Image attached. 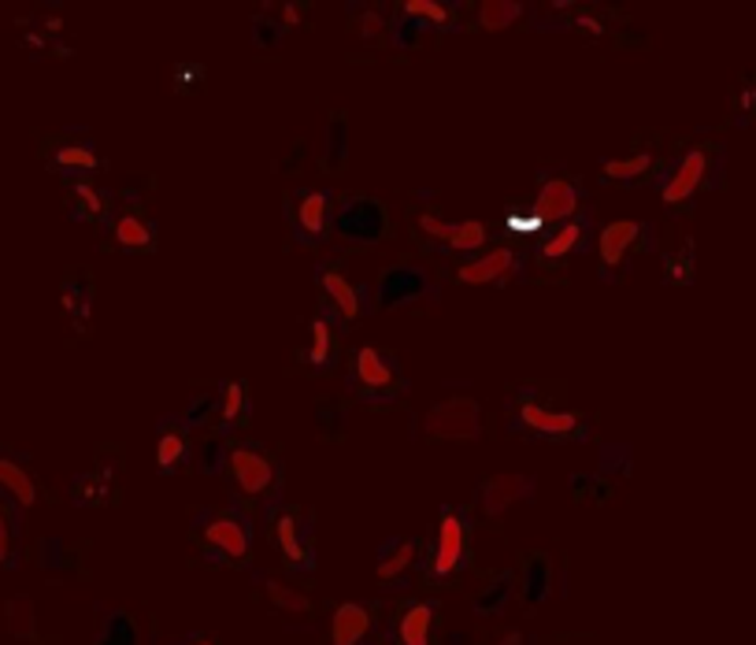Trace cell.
<instances>
[{"label":"cell","mask_w":756,"mask_h":645,"mask_svg":"<svg viewBox=\"0 0 756 645\" xmlns=\"http://www.w3.org/2000/svg\"><path fill=\"white\" fill-rule=\"evenodd\" d=\"M227 478L234 486V501L253 515L260 512L264 520L282 504L285 490V467L282 460L260 441H230L227 457Z\"/></svg>","instance_id":"obj_1"},{"label":"cell","mask_w":756,"mask_h":645,"mask_svg":"<svg viewBox=\"0 0 756 645\" xmlns=\"http://www.w3.org/2000/svg\"><path fill=\"white\" fill-rule=\"evenodd\" d=\"M509 430L520 438L571 446V441L594 438V419L575 409H552L534 386H520L509 398Z\"/></svg>","instance_id":"obj_2"},{"label":"cell","mask_w":756,"mask_h":645,"mask_svg":"<svg viewBox=\"0 0 756 645\" xmlns=\"http://www.w3.org/2000/svg\"><path fill=\"white\" fill-rule=\"evenodd\" d=\"M723 160H727V153L719 142L690 145V149L679 153L668 168H660V174H657L660 200L671 211H679V208H686L697 193L723 186Z\"/></svg>","instance_id":"obj_3"},{"label":"cell","mask_w":756,"mask_h":645,"mask_svg":"<svg viewBox=\"0 0 756 645\" xmlns=\"http://www.w3.org/2000/svg\"><path fill=\"white\" fill-rule=\"evenodd\" d=\"M193 538L200 541L208 564L245 568L253 557V515L237 501L227 509H200L193 520Z\"/></svg>","instance_id":"obj_4"},{"label":"cell","mask_w":756,"mask_h":645,"mask_svg":"<svg viewBox=\"0 0 756 645\" xmlns=\"http://www.w3.org/2000/svg\"><path fill=\"white\" fill-rule=\"evenodd\" d=\"M472 512L464 504H446L438 512V527L423 552V579L427 583H453V579L472 564Z\"/></svg>","instance_id":"obj_5"},{"label":"cell","mask_w":756,"mask_h":645,"mask_svg":"<svg viewBox=\"0 0 756 645\" xmlns=\"http://www.w3.org/2000/svg\"><path fill=\"white\" fill-rule=\"evenodd\" d=\"M345 386L359 404H382V409H390V404H398L409 393V375L401 372V361L393 353L375 345H359L353 361H349Z\"/></svg>","instance_id":"obj_6"},{"label":"cell","mask_w":756,"mask_h":645,"mask_svg":"<svg viewBox=\"0 0 756 645\" xmlns=\"http://www.w3.org/2000/svg\"><path fill=\"white\" fill-rule=\"evenodd\" d=\"M334 234L345 245H378L393 238V216L386 200L345 193V197L334 200Z\"/></svg>","instance_id":"obj_7"},{"label":"cell","mask_w":756,"mask_h":645,"mask_svg":"<svg viewBox=\"0 0 756 645\" xmlns=\"http://www.w3.org/2000/svg\"><path fill=\"white\" fill-rule=\"evenodd\" d=\"M316 282L322 290V316L334 319L338 330L356 327L359 319H367L375 312V293L371 285L349 282V275L341 271V264H316Z\"/></svg>","instance_id":"obj_8"},{"label":"cell","mask_w":756,"mask_h":645,"mask_svg":"<svg viewBox=\"0 0 756 645\" xmlns=\"http://www.w3.org/2000/svg\"><path fill=\"white\" fill-rule=\"evenodd\" d=\"M334 190H293L285 193L282 211L301 245H327L334 234Z\"/></svg>","instance_id":"obj_9"},{"label":"cell","mask_w":756,"mask_h":645,"mask_svg":"<svg viewBox=\"0 0 756 645\" xmlns=\"http://www.w3.org/2000/svg\"><path fill=\"white\" fill-rule=\"evenodd\" d=\"M653 245H657L653 223H645V219H615V223H608L597 234V275L605 282H615L631 267V256L638 248H653Z\"/></svg>","instance_id":"obj_10"},{"label":"cell","mask_w":756,"mask_h":645,"mask_svg":"<svg viewBox=\"0 0 756 645\" xmlns=\"http://www.w3.org/2000/svg\"><path fill=\"white\" fill-rule=\"evenodd\" d=\"M271 538L282 552V564L297 575H308L316 568V531H312V515L297 509V504H279L271 515Z\"/></svg>","instance_id":"obj_11"},{"label":"cell","mask_w":756,"mask_h":645,"mask_svg":"<svg viewBox=\"0 0 756 645\" xmlns=\"http://www.w3.org/2000/svg\"><path fill=\"white\" fill-rule=\"evenodd\" d=\"M375 308H409L438 301V282L423 264H390L371 285Z\"/></svg>","instance_id":"obj_12"},{"label":"cell","mask_w":756,"mask_h":645,"mask_svg":"<svg viewBox=\"0 0 756 645\" xmlns=\"http://www.w3.org/2000/svg\"><path fill=\"white\" fill-rule=\"evenodd\" d=\"M423 438L430 441H478L483 438V409L475 398H446L423 416Z\"/></svg>","instance_id":"obj_13"},{"label":"cell","mask_w":756,"mask_h":645,"mask_svg":"<svg viewBox=\"0 0 756 645\" xmlns=\"http://www.w3.org/2000/svg\"><path fill=\"white\" fill-rule=\"evenodd\" d=\"M523 275V256L512 238H497L490 253H478L456 267V282L464 285H504Z\"/></svg>","instance_id":"obj_14"},{"label":"cell","mask_w":756,"mask_h":645,"mask_svg":"<svg viewBox=\"0 0 756 645\" xmlns=\"http://www.w3.org/2000/svg\"><path fill=\"white\" fill-rule=\"evenodd\" d=\"M534 205L541 211V223H552V219H575L583 216V205H586V190L578 186L575 179L568 174H552V171H541L538 174V193H534Z\"/></svg>","instance_id":"obj_15"},{"label":"cell","mask_w":756,"mask_h":645,"mask_svg":"<svg viewBox=\"0 0 756 645\" xmlns=\"http://www.w3.org/2000/svg\"><path fill=\"white\" fill-rule=\"evenodd\" d=\"M534 486H538V478H534V475H515V472L483 478V483H478V504H483V515L501 520L512 504L534 501Z\"/></svg>","instance_id":"obj_16"},{"label":"cell","mask_w":756,"mask_h":645,"mask_svg":"<svg viewBox=\"0 0 756 645\" xmlns=\"http://www.w3.org/2000/svg\"><path fill=\"white\" fill-rule=\"evenodd\" d=\"M105 227H108V245L119 248V253H153L156 242H160V227L142 208L115 211Z\"/></svg>","instance_id":"obj_17"},{"label":"cell","mask_w":756,"mask_h":645,"mask_svg":"<svg viewBox=\"0 0 756 645\" xmlns=\"http://www.w3.org/2000/svg\"><path fill=\"white\" fill-rule=\"evenodd\" d=\"M193 457L190 427L182 416H168L156 423V472L160 475H179Z\"/></svg>","instance_id":"obj_18"},{"label":"cell","mask_w":756,"mask_h":645,"mask_svg":"<svg viewBox=\"0 0 756 645\" xmlns=\"http://www.w3.org/2000/svg\"><path fill=\"white\" fill-rule=\"evenodd\" d=\"M341 361V330L334 327V319L312 316L308 322V345L301 349V364H308L316 375H330Z\"/></svg>","instance_id":"obj_19"},{"label":"cell","mask_w":756,"mask_h":645,"mask_svg":"<svg viewBox=\"0 0 756 645\" xmlns=\"http://www.w3.org/2000/svg\"><path fill=\"white\" fill-rule=\"evenodd\" d=\"M378 605L367 601H341L330 616V645H367L375 631Z\"/></svg>","instance_id":"obj_20"},{"label":"cell","mask_w":756,"mask_h":645,"mask_svg":"<svg viewBox=\"0 0 756 645\" xmlns=\"http://www.w3.org/2000/svg\"><path fill=\"white\" fill-rule=\"evenodd\" d=\"M438 623V601H409L393 616V645H430Z\"/></svg>","instance_id":"obj_21"},{"label":"cell","mask_w":756,"mask_h":645,"mask_svg":"<svg viewBox=\"0 0 756 645\" xmlns=\"http://www.w3.org/2000/svg\"><path fill=\"white\" fill-rule=\"evenodd\" d=\"M423 538H390L382 549H378V560H375V579L386 586H398L404 575L423 560Z\"/></svg>","instance_id":"obj_22"},{"label":"cell","mask_w":756,"mask_h":645,"mask_svg":"<svg viewBox=\"0 0 756 645\" xmlns=\"http://www.w3.org/2000/svg\"><path fill=\"white\" fill-rule=\"evenodd\" d=\"M245 419H248V386H245V379L219 382L216 416H211V430H216V438L234 435V430L242 427Z\"/></svg>","instance_id":"obj_23"},{"label":"cell","mask_w":756,"mask_h":645,"mask_svg":"<svg viewBox=\"0 0 756 645\" xmlns=\"http://www.w3.org/2000/svg\"><path fill=\"white\" fill-rule=\"evenodd\" d=\"M68 211L82 223H108L112 219V193H105L86 179H75L68 186Z\"/></svg>","instance_id":"obj_24"},{"label":"cell","mask_w":756,"mask_h":645,"mask_svg":"<svg viewBox=\"0 0 756 645\" xmlns=\"http://www.w3.org/2000/svg\"><path fill=\"white\" fill-rule=\"evenodd\" d=\"M100 153L94 149V142L89 137H71V142H60L57 149H52L49 156V168L60 171V174H75V179H82V174L97 171L100 168Z\"/></svg>","instance_id":"obj_25"},{"label":"cell","mask_w":756,"mask_h":645,"mask_svg":"<svg viewBox=\"0 0 756 645\" xmlns=\"http://www.w3.org/2000/svg\"><path fill=\"white\" fill-rule=\"evenodd\" d=\"M589 238V216H575L568 219V223H560L552 234L546 238V245H541V264H564L571 253H575L578 245H583Z\"/></svg>","instance_id":"obj_26"},{"label":"cell","mask_w":756,"mask_h":645,"mask_svg":"<svg viewBox=\"0 0 756 645\" xmlns=\"http://www.w3.org/2000/svg\"><path fill=\"white\" fill-rule=\"evenodd\" d=\"M401 15L430 31H456L460 26V4L453 0H404Z\"/></svg>","instance_id":"obj_27"},{"label":"cell","mask_w":756,"mask_h":645,"mask_svg":"<svg viewBox=\"0 0 756 645\" xmlns=\"http://www.w3.org/2000/svg\"><path fill=\"white\" fill-rule=\"evenodd\" d=\"M60 304H63V316L75 322V330H86L89 312H94V282H89V271L68 275V282L60 290Z\"/></svg>","instance_id":"obj_28"},{"label":"cell","mask_w":756,"mask_h":645,"mask_svg":"<svg viewBox=\"0 0 756 645\" xmlns=\"http://www.w3.org/2000/svg\"><path fill=\"white\" fill-rule=\"evenodd\" d=\"M112 490H115V472L108 464H100V467H94V472H82V475L71 478V501L86 504V509L108 504V501H112Z\"/></svg>","instance_id":"obj_29"},{"label":"cell","mask_w":756,"mask_h":645,"mask_svg":"<svg viewBox=\"0 0 756 645\" xmlns=\"http://www.w3.org/2000/svg\"><path fill=\"white\" fill-rule=\"evenodd\" d=\"M0 490L12 497L23 512L38 504V483L26 472L23 460H15V457H0Z\"/></svg>","instance_id":"obj_30"},{"label":"cell","mask_w":756,"mask_h":645,"mask_svg":"<svg viewBox=\"0 0 756 645\" xmlns=\"http://www.w3.org/2000/svg\"><path fill=\"white\" fill-rule=\"evenodd\" d=\"M552 597V560L549 552H531L523 560V601L541 605Z\"/></svg>","instance_id":"obj_31"},{"label":"cell","mask_w":756,"mask_h":645,"mask_svg":"<svg viewBox=\"0 0 756 645\" xmlns=\"http://www.w3.org/2000/svg\"><path fill=\"white\" fill-rule=\"evenodd\" d=\"M653 171H657V156H653L649 149L620 156V160H612V156H605V160H601V179L605 182H638V179H649Z\"/></svg>","instance_id":"obj_32"},{"label":"cell","mask_w":756,"mask_h":645,"mask_svg":"<svg viewBox=\"0 0 756 645\" xmlns=\"http://www.w3.org/2000/svg\"><path fill=\"white\" fill-rule=\"evenodd\" d=\"M349 156V119L345 112H330L327 131H322V149H319V163L327 171H338Z\"/></svg>","instance_id":"obj_33"},{"label":"cell","mask_w":756,"mask_h":645,"mask_svg":"<svg viewBox=\"0 0 756 645\" xmlns=\"http://www.w3.org/2000/svg\"><path fill=\"white\" fill-rule=\"evenodd\" d=\"M512 589H515V575H512V571H501V575H493L490 583H486L475 594V612L478 616H501L504 608H509V601H512Z\"/></svg>","instance_id":"obj_34"},{"label":"cell","mask_w":756,"mask_h":645,"mask_svg":"<svg viewBox=\"0 0 756 645\" xmlns=\"http://www.w3.org/2000/svg\"><path fill=\"white\" fill-rule=\"evenodd\" d=\"M486 242H490V230H486L483 219H464V223H453V230H449V238H446V245H441V248L467 256V253H478Z\"/></svg>","instance_id":"obj_35"},{"label":"cell","mask_w":756,"mask_h":645,"mask_svg":"<svg viewBox=\"0 0 756 645\" xmlns=\"http://www.w3.org/2000/svg\"><path fill=\"white\" fill-rule=\"evenodd\" d=\"M697 275V256H694V238L682 242L679 253H663V282L668 285H690Z\"/></svg>","instance_id":"obj_36"},{"label":"cell","mask_w":756,"mask_h":645,"mask_svg":"<svg viewBox=\"0 0 756 645\" xmlns=\"http://www.w3.org/2000/svg\"><path fill=\"white\" fill-rule=\"evenodd\" d=\"M527 8L515 4V0H483L478 4V26L483 31H504V26L520 23Z\"/></svg>","instance_id":"obj_37"},{"label":"cell","mask_w":756,"mask_h":645,"mask_svg":"<svg viewBox=\"0 0 756 645\" xmlns=\"http://www.w3.org/2000/svg\"><path fill=\"white\" fill-rule=\"evenodd\" d=\"M568 486H571V497H575V501H586V504H605L608 497H612V478L608 475H594V472H575L568 478Z\"/></svg>","instance_id":"obj_38"},{"label":"cell","mask_w":756,"mask_h":645,"mask_svg":"<svg viewBox=\"0 0 756 645\" xmlns=\"http://www.w3.org/2000/svg\"><path fill=\"white\" fill-rule=\"evenodd\" d=\"M264 589H267V601H271L275 608H282V612H290V616H308V612H312V601H308V597H304L301 589L279 583V579L264 575Z\"/></svg>","instance_id":"obj_39"},{"label":"cell","mask_w":756,"mask_h":645,"mask_svg":"<svg viewBox=\"0 0 756 645\" xmlns=\"http://www.w3.org/2000/svg\"><path fill=\"white\" fill-rule=\"evenodd\" d=\"M349 12H353V26H356L359 41H378L382 34H390V20H386L382 8H375V4H349Z\"/></svg>","instance_id":"obj_40"},{"label":"cell","mask_w":756,"mask_h":645,"mask_svg":"<svg viewBox=\"0 0 756 645\" xmlns=\"http://www.w3.org/2000/svg\"><path fill=\"white\" fill-rule=\"evenodd\" d=\"M97 645H137V626L126 612H108L97 634Z\"/></svg>","instance_id":"obj_41"},{"label":"cell","mask_w":756,"mask_h":645,"mask_svg":"<svg viewBox=\"0 0 756 645\" xmlns=\"http://www.w3.org/2000/svg\"><path fill=\"white\" fill-rule=\"evenodd\" d=\"M412 227H416L419 242L427 245V248L446 245L449 230H453V223H449V219H441L438 211H416V216H412Z\"/></svg>","instance_id":"obj_42"},{"label":"cell","mask_w":756,"mask_h":645,"mask_svg":"<svg viewBox=\"0 0 756 645\" xmlns=\"http://www.w3.org/2000/svg\"><path fill=\"white\" fill-rule=\"evenodd\" d=\"M193 457H197V467L205 475H227V457H230V446L223 438H205L197 449H193Z\"/></svg>","instance_id":"obj_43"},{"label":"cell","mask_w":756,"mask_h":645,"mask_svg":"<svg viewBox=\"0 0 756 645\" xmlns=\"http://www.w3.org/2000/svg\"><path fill=\"white\" fill-rule=\"evenodd\" d=\"M316 427L327 441H338L341 430H345V404L341 401H319L316 404Z\"/></svg>","instance_id":"obj_44"},{"label":"cell","mask_w":756,"mask_h":645,"mask_svg":"<svg viewBox=\"0 0 756 645\" xmlns=\"http://www.w3.org/2000/svg\"><path fill=\"white\" fill-rule=\"evenodd\" d=\"M8 631H12L15 638H34L31 597H12V601H8Z\"/></svg>","instance_id":"obj_45"},{"label":"cell","mask_w":756,"mask_h":645,"mask_svg":"<svg viewBox=\"0 0 756 645\" xmlns=\"http://www.w3.org/2000/svg\"><path fill=\"white\" fill-rule=\"evenodd\" d=\"M253 41L256 49H279L285 41V26L275 15H253Z\"/></svg>","instance_id":"obj_46"},{"label":"cell","mask_w":756,"mask_h":645,"mask_svg":"<svg viewBox=\"0 0 756 645\" xmlns=\"http://www.w3.org/2000/svg\"><path fill=\"white\" fill-rule=\"evenodd\" d=\"M419 31H423L419 23H412V20H404V15H398V20L390 23V41L398 45V49H416V45H419Z\"/></svg>","instance_id":"obj_47"},{"label":"cell","mask_w":756,"mask_h":645,"mask_svg":"<svg viewBox=\"0 0 756 645\" xmlns=\"http://www.w3.org/2000/svg\"><path fill=\"white\" fill-rule=\"evenodd\" d=\"M12 560H15V527L8 509H0V568L12 564Z\"/></svg>","instance_id":"obj_48"},{"label":"cell","mask_w":756,"mask_h":645,"mask_svg":"<svg viewBox=\"0 0 756 645\" xmlns=\"http://www.w3.org/2000/svg\"><path fill=\"white\" fill-rule=\"evenodd\" d=\"M571 23L578 26L583 34H589V38H601L605 34V23L597 20V15H586V12H578V15H571Z\"/></svg>","instance_id":"obj_49"},{"label":"cell","mask_w":756,"mask_h":645,"mask_svg":"<svg viewBox=\"0 0 756 645\" xmlns=\"http://www.w3.org/2000/svg\"><path fill=\"white\" fill-rule=\"evenodd\" d=\"M174 75H179V86H193V82H205V68L200 63H179Z\"/></svg>","instance_id":"obj_50"},{"label":"cell","mask_w":756,"mask_h":645,"mask_svg":"<svg viewBox=\"0 0 756 645\" xmlns=\"http://www.w3.org/2000/svg\"><path fill=\"white\" fill-rule=\"evenodd\" d=\"M279 12H282L279 23L285 26V31H290V26H301V23H304V15H301L304 4H279Z\"/></svg>","instance_id":"obj_51"},{"label":"cell","mask_w":756,"mask_h":645,"mask_svg":"<svg viewBox=\"0 0 756 645\" xmlns=\"http://www.w3.org/2000/svg\"><path fill=\"white\" fill-rule=\"evenodd\" d=\"M737 108H742V112L749 115V119H756V78L742 89V97H737Z\"/></svg>","instance_id":"obj_52"},{"label":"cell","mask_w":756,"mask_h":645,"mask_svg":"<svg viewBox=\"0 0 756 645\" xmlns=\"http://www.w3.org/2000/svg\"><path fill=\"white\" fill-rule=\"evenodd\" d=\"M304 153H308V145H304V142H297V145H293V156H285V160L279 163V171H297L301 168V156Z\"/></svg>","instance_id":"obj_53"},{"label":"cell","mask_w":756,"mask_h":645,"mask_svg":"<svg viewBox=\"0 0 756 645\" xmlns=\"http://www.w3.org/2000/svg\"><path fill=\"white\" fill-rule=\"evenodd\" d=\"M497 645H523V634H520V631H515V626H512V631H504L501 638H497Z\"/></svg>","instance_id":"obj_54"},{"label":"cell","mask_w":756,"mask_h":645,"mask_svg":"<svg viewBox=\"0 0 756 645\" xmlns=\"http://www.w3.org/2000/svg\"><path fill=\"white\" fill-rule=\"evenodd\" d=\"M179 645H216V642H211L208 634H190V638H186V642H179Z\"/></svg>","instance_id":"obj_55"}]
</instances>
